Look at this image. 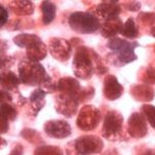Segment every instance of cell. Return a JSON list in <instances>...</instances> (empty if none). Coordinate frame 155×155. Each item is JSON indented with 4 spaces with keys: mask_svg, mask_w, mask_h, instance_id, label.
<instances>
[{
    "mask_svg": "<svg viewBox=\"0 0 155 155\" xmlns=\"http://www.w3.org/2000/svg\"><path fill=\"white\" fill-rule=\"evenodd\" d=\"M41 12H42L43 24L49 25L54 21L55 15H56V6L54 3L50 1H43L41 4Z\"/></svg>",
    "mask_w": 155,
    "mask_h": 155,
    "instance_id": "cell-21",
    "label": "cell"
},
{
    "mask_svg": "<svg viewBox=\"0 0 155 155\" xmlns=\"http://www.w3.org/2000/svg\"><path fill=\"white\" fill-rule=\"evenodd\" d=\"M49 51L58 61H66L70 59L71 46L68 41L61 38H53L49 42Z\"/></svg>",
    "mask_w": 155,
    "mask_h": 155,
    "instance_id": "cell-11",
    "label": "cell"
},
{
    "mask_svg": "<svg viewBox=\"0 0 155 155\" xmlns=\"http://www.w3.org/2000/svg\"><path fill=\"white\" fill-rule=\"evenodd\" d=\"M71 29L78 34H92L101 28L98 18L91 12H73L68 18Z\"/></svg>",
    "mask_w": 155,
    "mask_h": 155,
    "instance_id": "cell-5",
    "label": "cell"
},
{
    "mask_svg": "<svg viewBox=\"0 0 155 155\" xmlns=\"http://www.w3.org/2000/svg\"><path fill=\"white\" fill-rule=\"evenodd\" d=\"M101 64V58L95 51L85 46H80L74 56V74L82 80H89Z\"/></svg>",
    "mask_w": 155,
    "mask_h": 155,
    "instance_id": "cell-2",
    "label": "cell"
},
{
    "mask_svg": "<svg viewBox=\"0 0 155 155\" xmlns=\"http://www.w3.org/2000/svg\"><path fill=\"white\" fill-rule=\"evenodd\" d=\"M18 74L21 83L25 85L34 87L38 86L46 92H53L57 90V85L52 82L51 77L38 61H34L29 58L23 59L18 64Z\"/></svg>",
    "mask_w": 155,
    "mask_h": 155,
    "instance_id": "cell-1",
    "label": "cell"
},
{
    "mask_svg": "<svg viewBox=\"0 0 155 155\" xmlns=\"http://www.w3.org/2000/svg\"><path fill=\"white\" fill-rule=\"evenodd\" d=\"M46 94H47L46 91L41 89V88H37L35 91H33L31 93L30 98H29V101H30L29 113L32 116L38 115L39 111L45 106L44 98H45Z\"/></svg>",
    "mask_w": 155,
    "mask_h": 155,
    "instance_id": "cell-15",
    "label": "cell"
},
{
    "mask_svg": "<svg viewBox=\"0 0 155 155\" xmlns=\"http://www.w3.org/2000/svg\"><path fill=\"white\" fill-rule=\"evenodd\" d=\"M34 155H63V153L61 149L57 146L44 145L36 149Z\"/></svg>",
    "mask_w": 155,
    "mask_h": 155,
    "instance_id": "cell-24",
    "label": "cell"
},
{
    "mask_svg": "<svg viewBox=\"0 0 155 155\" xmlns=\"http://www.w3.org/2000/svg\"><path fill=\"white\" fill-rule=\"evenodd\" d=\"M74 149L78 155L97 154L103 149V142L94 135L81 136L74 141Z\"/></svg>",
    "mask_w": 155,
    "mask_h": 155,
    "instance_id": "cell-7",
    "label": "cell"
},
{
    "mask_svg": "<svg viewBox=\"0 0 155 155\" xmlns=\"http://www.w3.org/2000/svg\"><path fill=\"white\" fill-rule=\"evenodd\" d=\"M124 24L120 18L104 21L101 25V35L105 38H113L116 34H120Z\"/></svg>",
    "mask_w": 155,
    "mask_h": 155,
    "instance_id": "cell-16",
    "label": "cell"
},
{
    "mask_svg": "<svg viewBox=\"0 0 155 155\" xmlns=\"http://www.w3.org/2000/svg\"><path fill=\"white\" fill-rule=\"evenodd\" d=\"M143 155H155V149H148L144 152Z\"/></svg>",
    "mask_w": 155,
    "mask_h": 155,
    "instance_id": "cell-31",
    "label": "cell"
},
{
    "mask_svg": "<svg viewBox=\"0 0 155 155\" xmlns=\"http://www.w3.org/2000/svg\"><path fill=\"white\" fill-rule=\"evenodd\" d=\"M141 110H142L144 117L147 120L152 128L155 129V106L150 104H144L141 107Z\"/></svg>",
    "mask_w": 155,
    "mask_h": 155,
    "instance_id": "cell-25",
    "label": "cell"
},
{
    "mask_svg": "<svg viewBox=\"0 0 155 155\" xmlns=\"http://www.w3.org/2000/svg\"><path fill=\"white\" fill-rule=\"evenodd\" d=\"M150 34H151L152 36H153V37H155V27H154V28H152V29H151Z\"/></svg>",
    "mask_w": 155,
    "mask_h": 155,
    "instance_id": "cell-32",
    "label": "cell"
},
{
    "mask_svg": "<svg viewBox=\"0 0 155 155\" xmlns=\"http://www.w3.org/2000/svg\"><path fill=\"white\" fill-rule=\"evenodd\" d=\"M44 132L50 138L64 139L71 134V127L68 121L63 120H48L44 124Z\"/></svg>",
    "mask_w": 155,
    "mask_h": 155,
    "instance_id": "cell-10",
    "label": "cell"
},
{
    "mask_svg": "<svg viewBox=\"0 0 155 155\" xmlns=\"http://www.w3.org/2000/svg\"><path fill=\"white\" fill-rule=\"evenodd\" d=\"M57 90L60 93H66V94H74L80 97L81 95V86L78 80L74 78L64 77L58 81L57 83Z\"/></svg>",
    "mask_w": 155,
    "mask_h": 155,
    "instance_id": "cell-17",
    "label": "cell"
},
{
    "mask_svg": "<svg viewBox=\"0 0 155 155\" xmlns=\"http://www.w3.org/2000/svg\"><path fill=\"white\" fill-rule=\"evenodd\" d=\"M124 117L116 110H109L106 113L102 126V136L108 141H117L123 136Z\"/></svg>",
    "mask_w": 155,
    "mask_h": 155,
    "instance_id": "cell-6",
    "label": "cell"
},
{
    "mask_svg": "<svg viewBox=\"0 0 155 155\" xmlns=\"http://www.w3.org/2000/svg\"><path fill=\"white\" fill-rule=\"evenodd\" d=\"M146 118L143 114L135 112L130 116L128 120V133L134 138H143L147 134Z\"/></svg>",
    "mask_w": 155,
    "mask_h": 155,
    "instance_id": "cell-12",
    "label": "cell"
},
{
    "mask_svg": "<svg viewBox=\"0 0 155 155\" xmlns=\"http://www.w3.org/2000/svg\"><path fill=\"white\" fill-rule=\"evenodd\" d=\"M21 137L25 138V139L27 141H29V142H31L32 144L42 142V139H41V137L39 136V133L34 131V130H30V129L24 130V131L21 132Z\"/></svg>",
    "mask_w": 155,
    "mask_h": 155,
    "instance_id": "cell-26",
    "label": "cell"
},
{
    "mask_svg": "<svg viewBox=\"0 0 155 155\" xmlns=\"http://www.w3.org/2000/svg\"><path fill=\"white\" fill-rule=\"evenodd\" d=\"M100 111L92 105H86L80 110L76 123L80 130L89 132L97 128V126L100 123Z\"/></svg>",
    "mask_w": 155,
    "mask_h": 155,
    "instance_id": "cell-8",
    "label": "cell"
},
{
    "mask_svg": "<svg viewBox=\"0 0 155 155\" xmlns=\"http://www.w3.org/2000/svg\"><path fill=\"white\" fill-rule=\"evenodd\" d=\"M18 47H24L27 50V56L34 61H40L47 54L46 45L43 41L34 34H19L13 39Z\"/></svg>",
    "mask_w": 155,
    "mask_h": 155,
    "instance_id": "cell-3",
    "label": "cell"
},
{
    "mask_svg": "<svg viewBox=\"0 0 155 155\" xmlns=\"http://www.w3.org/2000/svg\"><path fill=\"white\" fill-rule=\"evenodd\" d=\"M126 7L128 8V9L132 10V12H137V10L140 9L141 4H140V2H130L128 4L126 3Z\"/></svg>",
    "mask_w": 155,
    "mask_h": 155,
    "instance_id": "cell-28",
    "label": "cell"
},
{
    "mask_svg": "<svg viewBox=\"0 0 155 155\" xmlns=\"http://www.w3.org/2000/svg\"><path fill=\"white\" fill-rule=\"evenodd\" d=\"M8 155H23V146L16 145Z\"/></svg>",
    "mask_w": 155,
    "mask_h": 155,
    "instance_id": "cell-29",
    "label": "cell"
},
{
    "mask_svg": "<svg viewBox=\"0 0 155 155\" xmlns=\"http://www.w3.org/2000/svg\"><path fill=\"white\" fill-rule=\"evenodd\" d=\"M123 92V86L120 84L114 76L109 74L105 78L103 84V95L105 98L108 100H116L121 96Z\"/></svg>",
    "mask_w": 155,
    "mask_h": 155,
    "instance_id": "cell-13",
    "label": "cell"
},
{
    "mask_svg": "<svg viewBox=\"0 0 155 155\" xmlns=\"http://www.w3.org/2000/svg\"><path fill=\"white\" fill-rule=\"evenodd\" d=\"M0 26L3 27L5 24L7 23L8 19V12L7 9L5 7H3V5H0Z\"/></svg>",
    "mask_w": 155,
    "mask_h": 155,
    "instance_id": "cell-27",
    "label": "cell"
},
{
    "mask_svg": "<svg viewBox=\"0 0 155 155\" xmlns=\"http://www.w3.org/2000/svg\"><path fill=\"white\" fill-rule=\"evenodd\" d=\"M120 5L117 1H102L98 4L96 12L104 21L118 18L120 13Z\"/></svg>",
    "mask_w": 155,
    "mask_h": 155,
    "instance_id": "cell-14",
    "label": "cell"
},
{
    "mask_svg": "<svg viewBox=\"0 0 155 155\" xmlns=\"http://www.w3.org/2000/svg\"><path fill=\"white\" fill-rule=\"evenodd\" d=\"M9 7L18 15H29L34 12L32 1H13L9 4Z\"/></svg>",
    "mask_w": 155,
    "mask_h": 155,
    "instance_id": "cell-19",
    "label": "cell"
},
{
    "mask_svg": "<svg viewBox=\"0 0 155 155\" xmlns=\"http://www.w3.org/2000/svg\"><path fill=\"white\" fill-rule=\"evenodd\" d=\"M16 117V110L8 103H1V134L8 131L9 121L15 120Z\"/></svg>",
    "mask_w": 155,
    "mask_h": 155,
    "instance_id": "cell-18",
    "label": "cell"
},
{
    "mask_svg": "<svg viewBox=\"0 0 155 155\" xmlns=\"http://www.w3.org/2000/svg\"><path fill=\"white\" fill-rule=\"evenodd\" d=\"M120 34L128 39H135L138 37V35H139V29H138L134 18H129L127 19V21L124 24Z\"/></svg>",
    "mask_w": 155,
    "mask_h": 155,
    "instance_id": "cell-23",
    "label": "cell"
},
{
    "mask_svg": "<svg viewBox=\"0 0 155 155\" xmlns=\"http://www.w3.org/2000/svg\"><path fill=\"white\" fill-rule=\"evenodd\" d=\"M132 93L136 99L143 101H150L154 96L153 89L148 86H136L132 88Z\"/></svg>",
    "mask_w": 155,
    "mask_h": 155,
    "instance_id": "cell-22",
    "label": "cell"
},
{
    "mask_svg": "<svg viewBox=\"0 0 155 155\" xmlns=\"http://www.w3.org/2000/svg\"><path fill=\"white\" fill-rule=\"evenodd\" d=\"M79 102L80 97L78 95L59 92L55 97V109L60 114L70 117L77 113Z\"/></svg>",
    "mask_w": 155,
    "mask_h": 155,
    "instance_id": "cell-9",
    "label": "cell"
},
{
    "mask_svg": "<svg viewBox=\"0 0 155 155\" xmlns=\"http://www.w3.org/2000/svg\"><path fill=\"white\" fill-rule=\"evenodd\" d=\"M139 46L137 42H130L128 40L113 37L109 39L107 42V47L115 55L116 65H124L137 59V55L135 53V48Z\"/></svg>",
    "mask_w": 155,
    "mask_h": 155,
    "instance_id": "cell-4",
    "label": "cell"
},
{
    "mask_svg": "<svg viewBox=\"0 0 155 155\" xmlns=\"http://www.w3.org/2000/svg\"><path fill=\"white\" fill-rule=\"evenodd\" d=\"M21 83L19 78L15 76L12 71H7V73L2 74L1 76V86L4 88V91L10 92V91L16 90L18 86Z\"/></svg>",
    "mask_w": 155,
    "mask_h": 155,
    "instance_id": "cell-20",
    "label": "cell"
},
{
    "mask_svg": "<svg viewBox=\"0 0 155 155\" xmlns=\"http://www.w3.org/2000/svg\"><path fill=\"white\" fill-rule=\"evenodd\" d=\"M146 76H147V78H149V80H148L149 82L155 83V70L154 68H148Z\"/></svg>",
    "mask_w": 155,
    "mask_h": 155,
    "instance_id": "cell-30",
    "label": "cell"
}]
</instances>
